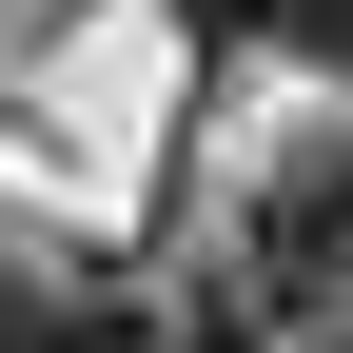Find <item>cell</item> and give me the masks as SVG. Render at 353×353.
Here are the masks:
<instances>
[{
	"label": "cell",
	"mask_w": 353,
	"mask_h": 353,
	"mask_svg": "<svg viewBox=\"0 0 353 353\" xmlns=\"http://www.w3.org/2000/svg\"><path fill=\"white\" fill-rule=\"evenodd\" d=\"M236 294L294 314V294H353V157H275L236 216Z\"/></svg>",
	"instance_id": "6da1fadb"
},
{
	"label": "cell",
	"mask_w": 353,
	"mask_h": 353,
	"mask_svg": "<svg viewBox=\"0 0 353 353\" xmlns=\"http://www.w3.org/2000/svg\"><path fill=\"white\" fill-rule=\"evenodd\" d=\"M59 353H176L138 275H59Z\"/></svg>",
	"instance_id": "7a4b0ae2"
},
{
	"label": "cell",
	"mask_w": 353,
	"mask_h": 353,
	"mask_svg": "<svg viewBox=\"0 0 353 353\" xmlns=\"http://www.w3.org/2000/svg\"><path fill=\"white\" fill-rule=\"evenodd\" d=\"M0 353H59V275H0Z\"/></svg>",
	"instance_id": "3957f363"
},
{
	"label": "cell",
	"mask_w": 353,
	"mask_h": 353,
	"mask_svg": "<svg viewBox=\"0 0 353 353\" xmlns=\"http://www.w3.org/2000/svg\"><path fill=\"white\" fill-rule=\"evenodd\" d=\"M294 59H334V79H353V0H294Z\"/></svg>",
	"instance_id": "277c9868"
},
{
	"label": "cell",
	"mask_w": 353,
	"mask_h": 353,
	"mask_svg": "<svg viewBox=\"0 0 353 353\" xmlns=\"http://www.w3.org/2000/svg\"><path fill=\"white\" fill-rule=\"evenodd\" d=\"M176 353H275V334H255V314H216V334H176Z\"/></svg>",
	"instance_id": "5b68a950"
},
{
	"label": "cell",
	"mask_w": 353,
	"mask_h": 353,
	"mask_svg": "<svg viewBox=\"0 0 353 353\" xmlns=\"http://www.w3.org/2000/svg\"><path fill=\"white\" fill-rule=\"evenodd\" d=\"M334 353H353V314H334Z\"/></svg>",
	"instance_id": "8992f818"
}]
</instances>
